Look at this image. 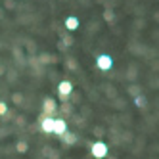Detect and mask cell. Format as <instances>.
I'll return each instance as SVG.
<instances>
[{"mask_svg":"<svg viewBox=\"0 0 159 159\" xmlns=\"http://www.w3.org/2000/svg\"><path fill=\"white\" fill-rule=\"evenodd\" d=\"M96 65L100 67L102 71H109V69H111V65H113L111 56H107V54H100L98 58H96Z\"/></svg>","mask_w":159,"mask_h":159,"instance_id":"1","label":"cell"},{"mask_svg":"<svg viewBox=\"0 0 159 159\" xmlns=\"http://www.w3.org/2000/svg\"><path fill=\"white\" fill-rule=\"evenodd\" d=\"M90 152H92V155H94L96 159H102V157L107 155V146H106L104 142H96V144H92Z\"/></svg>","mask_w":159,"mask_h":159,"instance_id":"2","label":"cell"},{"mask_svg":"<svg viewBox=\"0 0 159 159\" xmlns=\"http://www.w3.org/2000/svg\"><path fill=\"white\" fill-rule=\"evenodd\" d=\"M71 90H73V84H71L69 81H61V83L58 84V94H60L61 100L69 96V94H71Z\"/></svg>","mask_w":159,"mask_h":159,"instance_id":"3","label":"cell"},{"mask_svg":"<svg viewBox=\"0 0 159 159\" xmlns=\"http://www.w3.org/2000/svg\"><path fill=\"white\" fill-rule=\"evenodd\" d=\"M67 132V125L63 119H54V134H58V136H63Z\"/></svg>","mask_w":159,"mask_h":159,"instance_id":"4","label":"cell"},{"mask_svg":"<svg viewBox=\"0 0 159 159\" xmlns=\"http://www.w3.org/2000/svg\"><path fill=\"white\" fill-rule=\"evenodd\" d=\"M40 127L44 132H54V119L50 115H44L42 121H40Z\"/></svg>","mask_w":159,"mask_h":159,"instance_id":"5","label":"cell"},{"mask_svg":"<svg viewBox=\"0 0 159 159\" xmlns=\"http://www.w3.org/2000/svg\"><path fill=\"white\" fill-rule=\"evenodd\" d=\"M54 111H56V102L52 98H46L44 100V113H46V115H52Z\"/></svg>","mask_w":159,"mask_h":159,"instance_id":"6","label":"cell"},{"mask_svg":"<svg viewBox=\"0 0 159 159\" xmlns=\"http://www.w3.org/2000/svg\"><path fill=\"white\" fill-rule=\"evenodd\" d=\"M65 27L69 29V31H75V29H79V19L75 17V16H69L65 19Z\"/></svg>","mask_w":159,"mask_h":159,"instance_id":"7","label":"cell"},{"mask_svg":"<svg viewBox=\"0 0 159 159\" xmlns=\"http://www.w3.org/2000/svg\"><path fill=\"white\" fill-rule=\"evenodd\" d=\"M63 140H65L67 144H75V140H77V138H75V134H71V132H65V134H63Z\"/></svg>","mask_w":159,"mask_h":159,"instance_id":"8","label":"cell"},{"mask_svg":"<svg viewBox=\"0 0 159 159\" xmlns=\"http://www.w3.org/2000/svg\"><path fill=\"white\" fill-rule=\"evenodd\" d=\"M6 111H8V106L4 104V102H0V115H4Z\"/></svg>","mask_w":159,"mask_h":159,"instance_id":"9","label":"cell"},{"mask_svg":"<svg viewBox=\"0 0 159 159\" xmlns=\"http://www.w3.org/2000/svg\"><path fill=\"white\" fill-rule=\"evenodd\" d=\"M17 150H19V152H25V150H27V144L19 142V144H17Z\"/></svg>","mask_w":159,"mask_h":159,"instance_id":"10","label":"cell"},{"mask_svg":"<svg viewBox=\"0 0 159 159\" xmlns=\"http://www.w3.org/2000/svg\"><path fill=\"white\" fill-rule=\"evenodd\" d=\"M136 104H138V106H144L146 100H144V98H136Z\"/></svg>","mask_w":159,"mask_h":159,"instance_id":"11","label":"cell"}]
</instances>
